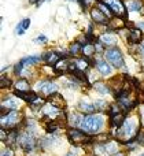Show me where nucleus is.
I'll return each instance as SVG.
<instances>
[{
    "instance_id": "nucleus-1",
    "label": "nucleus",
    "mask_w": 144,
    "mask_h": 156,
    "mask_svg": "<svg viewBox=\"0 0 144 156\" xmlns=\"http://www.w3.org/2000/svg\"><path fill=\"white\" fill-rule=\"evenodd\" d=\"M140 132V121L139 116L131 115L128 118H125L124 123L120 126L117 132V138L122 143H129L137 136V133Z\"/></svg>"
},
{
    "instance_id": "nucleus-2",
    "label": "nucleus",
    "mask_w": 144,
    "mask_h": 156,
    "mask_svg": "<svg viewBox=\"0 0 144 156\" xmlns=\"http://www.w3.org/2000/svg\"><path fill=\"white\" fill-rule=\"evenodd\" d=\"M103 116L102 115H87L84 118V122H82L81 127L84 132H87L88 134H98L100 132V129L103 127Z\"/></svg>"
},
{
    "instance_id": "nucleus-3",
    "label": "nucleus",
    "mask_w": 144,
    "mask_h": 156,
    "mask_svg": "<svg viewBox=\"0 0 144 156\" xmlns=\"http://www.w3.org/2000/svg\"><path fill=\"white\" fill-rule=\"evenodd\" d=\"M106 59L110 62V65H113L114 67L121 69L124 67V56L122 52L118 47H111V48L107 49L106 52Z\"/></svg>"
},
{
    "instance_id": "nucleus-4",
    "label": "nucleus",
    "mask_w": 144,
    "mask_h": 156,
    "mask_svg": "<svg viewBox=\"0 0 144 156\" xmlns=\"http://www.w3.org/2000/svg\"><path fill=\"white\" fill-rule=\"evenodd\" d=\"M67 137H69V140H70V143L74 144V145H82V144H88L91 141L89 136H87L85 133L77 130L76 127H74V129H69Z\"/></svg>"
},
{
    "instance_id": "nucleus-5",
    "label": "nucleus",
    "mask_w": 144,
    "mask_h": 156,
    "mask_svg": "<svg viewBox=\"0 0 144 156\" xmlns=\"http://www.w3.org/2000/svg\"><path fill=\"white\" fill-rule=\"evenodd\" d=\"M22 115L18 111L11 110L8 114L2 115V127H15L21 123Z\"/></svg>"
},
{
    "instance_id": "nucleus-6",
    "label": "nucleus",
    "mask_w": 144,
    "mask_h": 156,
    "mask_svg": "<svg viewBox=\"0 0 144 156\" xmlns=\"http://www.w3.org/2000/svg\"><path fill=\"white\" fill-rule=\"evenodd\" d=\"M104 4L113 11L115 16H120V18H126L128 14H126V8L124 5V3L121 0H103Z\"/></svg>"
},
{
    "instance_id": "nucleus-7",
    "label": "nucleus",
    "mask_w": 144,
    "mask_h": 156,
    "mask_svg": "<svg viewBox=\"0 0 144 156\" xmlns=\"http://www.w3.org/2000/svg\"><path fill=\"white\" fill-rule=\"evenodd\" d=\"M18 141H19L21 147L25 149V151H32V149L36 147V138L30 132L22 133V134L19 136Z\"/></svg>"
},
{
    "instance_id": "nucleus-8",
    "label": "nucleus",
    "mask_w": 144,
    "mask_h": 156,
    "mask_svg": "<svg viewBox=\"0 0 144 156\" xmlns=\"http://www.w3.org/2000/svg\"><path fill=\"white\" fill-rule=\"evenodd\" d=\"M34 89L36 90H41L45 96H51V94L56 93L58 85L54 82H51V81H41V82L37 83V85H34Z\"/></svg>"
},
{
    "instance_id": "nucleus-9",
    "label": "nucleus",
    "mask_w": 144,
    "mask_h": 156,
    "mask_svg": "<svg viewBox=\"0 0 144 156\" xmlns=\"http://www.w3.org/2000/svg\"><path fill=\"white\" fill-rule=\"evenodd\" d=\"M43 112H44V115H45L48 119H55V118H58V116H62L63 115V112L60 111V108L55 107V105L49 104V103L43 107Z\"/></svg>"
},
{
    "instance_id": "nucleus-10",
    "label": "nucleus",
    "mask_w": 144,
    "mask_h": 156,
    "mask_svg": "<svg viewBox=\"0 0 144 156\" xmlns=\"http://www.w3.org/2000/svg\"><path fill=\"white\" fill-rule=\"evenodd\" d=\"M128 37L132 44H139V43H142V40H143V32L139 27H132V29L129 30Z\"/></svg>"
},
{
    "instance_id": "nucleus-11",
    "label": "nucleus",
    "mask_w": 144,
    "mask_h": 156,
    "mask_svg": "<svg viewBox=\"0 0 144 156\" xmlns=\"http://www.w3.org/2000/svg\"><path fill=\"white\" fill-rule=\"evenodd\" d=\"M91 16H92V19L95 22H98V23L107 25V22H109V18H107L103 12H100L99 8H92V10H91Z\"/></svg>"
},
{
    "instance_id": "nucleus-12",
    "label": "nucleus",
    "mask_w": 144,
    "mask_h": 156,
    "mask_svg": "<svg viewBox=\"0 0 144 156\" xmlns=\"http://www.w3.org/2000/svg\"><path fill=\"white\" fill-rule=\"evenodd\" d=\"M48 103L49 104H52V105H55V107H58V108H65L66 107V101L63 100V97L60 96L59 93H54V94H51V96H48Z\"/></svg>"
},
{
    "instance_id": "nucleus-13",
    "label": "nucleus",
    "mask_w": 144,
    "mask_h": 156,
    "mask_svg": "<svg viewBox=\"0 0 144 156\" xmlns=\"http://www.w3.org/2000/svg\"><path fill=\"white\" fill-rule=\"evenodd\" d=\"M78 108H80V111H82V112H85V114H92L96 111L95 103H91V101H88V100H81L78 104Z\"/></svg>"
},
{
    "instance_id": "nucleus-14",
    "label": "nucleus",
    "mask_w": 144,
    "mask_h": 156,
    "mask_svg": "<svg viewBox=\"0 0 144 156\" xmlns=\"http://www.w3.org/2000/svg\"><path fill=\"white\" fill-rule=\"evenodd\" d=\"M67 122H69V123H70L73 127L81 126L82 122H84V116H82L80 112L70 114V115H69V118H67Z\"/></svg>"
},
{
    "instance_id": "nucleus-15",
    "label": "nucleus",
    "mask_w": 144,
    "mask_h": 156,
    "mask_svg": "<svg viewBox=\"0 0 144 156\" xmlns=\"http://www.w3.org/2000/svg\"><path fill=\"white\" fill-rule=\"evenodd\" d=\"M70 60L67 58H60L59 62L55 65V69H56L58 73H65V71H69V67H70Z\"/></svg>"
},
{
    "instance_id": "nucleus-16",
    "label": "nucleus",
    "mask_w": 144,
    "mask_h": 156,
    "mask_svg": "<svg viewBox=\"0 0 144 156\" xmlns=\"http://www.w3.org/2000/svg\"><path fill=\"white\" fill-rule=\"evenodd\" d=\"M96 69H98V71L102 76H109V74H111V67H110V65H107L104 60H98V62H96Z\"/></svg>"
},
{
    "instance_id": "nucleus-17",
    "label": "nucleus",
    "mask_w": 144,
    "mask_h": 156,
    "mask_svg": "<svg viewBox=\"0 0 144 156\" xmlns=\"http://www.w3.org/2000/svg\"><path fill=\"white\" fill-rule=\"evenodd\" d=\"M15 94L18 97H21L22 100H25L26 103H29V104L37 99V96H36L34 92H15Z\"/></svg>"
},
{
    "instance_id": "nucleus-18",
    "label": "nucleus",
    "mask_w": 144,
    "mask_h": 156,
    "mask_svg": "<svg viewBox=\"0 0 144 156\" xmlns=\"http://www.w3.org/2000/svg\"><path fill=\"white\" fill-rule=\"evenodd\" d=\"M43 59L47 62V65H51V66L54 65V66H55L58 62H59L60 56L56 54V52H52V51H51V52H47V54L44 55V58H43Z\"/></svg>"
},
{
    "instance_id": "nucleus-19",
    "label": "nucleus",
    "mask_w": 144,
    "mask_h": 156,
    "mask_svg": "<svg viewBox=\"0 0 144 156\" xmlns=\"http://www.w3.org/2000/svg\"><path fill=\"white\" fill-rule=\"evenodd\" d=\"M15 88V92H30V85L26 80H19L15 82L14 85Z\"/></svg>"
},
{
    "instance_id": "nucleus-20",
    "label": "nucleus",
    "mask_w": 144,
    "mask_h": 156,
    "mask_svg": "<svg viewBox=\"0 0 144 156\" xmlns=\"http://www.w3.org/2000/svg\"><path fill=\"white\" fill-rule=\"evenodd\" d=\"M124 121H125V114L124 112H117L111 115V122L114 127H120L124 123Z\"/></svg>"
},
{
    "instance_id": "nucleus-21",
    "label": "nucleus",
    "mask_w": 144,
    "mask_h": 156,
    "mask_svg": "<svg viewBox=\"0 0 144 156\" xmlns=\"http://www.w3.org/2000/svg\"><path fill=\"white\" fill-rule=\"evenodd\" d=\"M100 41L104 45H115V37L113 33H103L100 36Z\"/></svg>"
},
{
    "instance_id": "nucleus-22",
    "label": "nucleus",
    "mask_w": 144,
    "mask_h": 156,
    "mask_svg": "<svg viewBox=\"0 0 144 156\" xmlns=\"http://www.w3.org/2000/svg\"><path fill=\"white\" fill-rule=\"evenodd\" d=\"M18 133H16V130H13V132H10L8 133V136H7V138H5V144H7V147L8 148H11L13 145H15V143H16V140H18Z\"/></svg>"
},
{
    "instance_id": "nucleus-23",
    "label": "nucleus",
    "mask_w": 144,
    "mask_h": 156,
    "mask_svg": "<svg viewBox=\"0 0 144 156\" xmlns=\"http://www.w3.org/2000/svg\"><path fill=\"white\" fill-rule=\"evenodd\" d=\"M126 7H128V10L131 12H133V11H140L143 5H142V2H139V0H128Z\"/></svg>"
},
{
    "instance_id": "nucleus-24",
    "label": "nucleus",
    "mask_w": 144,
    "mask_h": 156,
    "mask_svg": "<svg viewBox=\"0 0 144 156\" xmlns=\"http://www.w3.org/2000/svg\"><path fill=\"white\" fill-rule=\"evenodd\" d=\"M76 66L77 70L80 71H85L88 67H89V63H88V59H84V58H80V59H76Z\"/></svg>"
},
{
    "instance_id": "nucleus-25",
    "label": "nucleus",
    "mask_w": 144,
    "mask_h": 156,
    "mask_svg": "<svg viewBox=\"0 0 144 156\" xmlns=\"http://www.w3.org/2000/svg\"><path fill=\"white\" fill-rule=\"evenodd\" d=\"M93 52H95V45H93V44L87 43V44H84V45H82V54H84L87 58L92 56Z\"/></svg>"
},
{
    "instance_id": "nucleus-26",
    "label": "nucleus",
    "mask_w": 144,
    "mask_h": 156,
    "mask_svg": "<svg viewBox=\"0 0 144 156\" xmlns=\"http://www.w3.org/2000/svg\"><path fill=\"white\" fill-rule=\"evenodd\" d=\"M81 51H82L81 44L74 43V44H71V45H70V49H69V54H70L71 56H78L80 52H81Z\"/></svg>"
},
{
    "instance_id": "nucleus-27",
    "label": "nucleus",
    "mask_w": 144,
    "mask_h": 156,
    "mask_svg": "<svg viewBox=\"0 0 144 156\" xmlns=\"http://www.w3.org/2000/svg\"><path fill=\"white\" fill-rule=\"evenodd\" d=\"M2 107L7 108V110H14V108L18 107V103H16L14 99H5V100H3Z\"/></svg>"
},
{
    "instance_id": "nucleus-28",
    "label": "nucleus",
    "mask_w": 144,
    "mask_h": 156,
    "mask_svg": "<svg viewBox=\"0 0 144 156\" xmlns=\"http://www.w3.org/2000/svg\"><path fill=\"white\" fill-rule=\"evenodd\" d=\"M29 23H30V19L29 18H26V19H23V21L21 22V23L18 25V27H16V32H18V34H23V32L29 27Z\"/></svg>"
},
{
    "instance_id": "nucleus-29",
    "label": "nucleus",
    "mask_w": 144,
    "mask_h": 156,
    "mask_svg": "<svg viewBox=\"0 0 144 156\" xmlns=\"http://www.w3.org/2000/svg\"><path fill=\"white\" fill-rule=\"evenodd\" d=\"M93 88H95L99 93H103V94H106V93H109V92H110L109 88H107L104 83H102V82H95V83H93Z\"/></svg>"
},
{
    "instance_id": "nucleus-30",
    "label": "nucleus",
    "mask_w": 144,
    "mask_h": 156,
    "mask_svg": "<svg viewBox=\"0 0 144 156\" xmlns=\"http://www.w3.org/2000/svg\"><path fill=\"white\" fill-rule=\"evenodd\" d=\"M30 107H32L33 110H38V108L44 107V100L40 99V97H37V99H36L33 103H30Z\"/></svg>"
},
{
    "instance_id": "nucleus-31",
    "label": "nucleus",
    "mask_w": 144,
    "mask_h": 156,
    "mask_svg": "<svg viewBox=\"0 0 144 156\" xmlns=\"http://www.w3.org/2000/svg\"><path fill=\"white\" fill-rule=\"evenodd\" d=\"M99 10L103 11V14L107 16V18H111V12H110V8L107 7V5L104 4V3H103V4H102V3L99 4Z\"/></svg>"
},
{
    "instance_id": "nucleus-32",
    "label": "nucleus",
    "mask_w": 144,
    "mask_h": 156,
    "mask_svg": "<svg viewBox=\"0 0 144 156\" xmlns=\"http://www.w3.org/2000/svg\"><path fill=\"white\" fill-rule=\"evenodd\" d=\"M136 141H137V144H140V145L144 147V129H140V132L137 133Z\"/></svg>"
},
{
    "instance_id": "nucleus-33",
    "label": "nucleus",
    "mask_w": 144,
    "mask_h": 156,
    "mask_svg": "<svg viewBox=\"0 0 144 156\" xmlns=\"http://www.w3.org/2000/svg\"><path fill=\"white\" fill-rule=\"evenodd\" d=\"M11 85V81L8 80L7 77H2V81H0V86L2 88H8Z\"/></svg>"
},
{
    "instance_id": "nucleus-34",
    "label": "nucleus",
    "mask_w": 144,
    "mask_h": 156,
    "mask_svg": "<svg viewBox=\"0 0 144 156\" xmlns=\"http://www.w3.org/2000/svg\"><path fill=\"white\" fill-rule=\"evenodd\" d=\"M2 156H14V152L11 148H5L4 151H2Z\"/></svg>"
},
{
    "instance_id": "nucleus-35",
    "label": "nucleus",
    "mask_w": 144,
    "mask_h": 156,
    "mask_svg": "<svg viewBox=\"0 0 144 156\" xmlns=\"http://www.w3.org/2000/svg\"><path fill=\"white\" fill-rule=\"evenodd\" d=\"M44 41H47L45 36H40L38 38H34V43H44Z\"/></svg>"
},
{
    "instance_id": "nucleus-36",
    "label": "nucleus",
    "mask_w": 144,
    "mask_h": 156,
    "mask_svg": "<svg viewBox=\"0 0 144 156\" xmlns=\"http://www.w3.org/2000/svg\"><path fill=\"white\" fill-rule=\"evenodd\" d=\"M95 51L96 52H102V51H103V45H102V44H99V43H96L95 44Z\"/></svg>"
},
{
    "instance_id": "nucleus-37",
    "label": "nucleus",
    "mask_w": 144,
    "mask_h": 156,
    "mask_svg": "<svg viewBox=\"0 0 144 156\" xmlns=\"http://www.w3.org/2000/svg\"><path fill=\"white\" fill-rule=\"evenodd\" d=\"M137 27H139L142 32H144V21L143 22H139V25H137Z\"/></svg>"
},
{
    "instance_id": "nucleus-38",
    "label": "nucleus",
    "mask_w": 144,
    "mask_h": 156,
    "mask_svg": "<svg viewBox=\"0 0 144 156\" xmlns=\"http://www.w3.org/2000/svg\"><path fill=\"white\" fill-rule=\"evenodd\" d=\"M113 156H124V154H121V152H117V154H114Z\"/></svg>"
},
{
    "instance_id": "nucleus-39",
    "label": "nucleus",
    "mask_w": 144,
    "mask_h": 156,
    "mask_svg": "<svg viewBox=\"0 0 144 156\" xmlns=\"http://www.w3.org/2000/svg\"><path fill=\"white\" fill-rule=\"evenodd\" d=\"M66 156H76V154H74V152H69V154L66 155Z\"/></svg>"
},
{
    "instance_id": "nucleus-40",
    "label": "nucleus",
    "mask_w": 144,
    "mask_h": 156,
    "mask_svg": "<svg viewBox=\"0 0 144 156\" xmlns=\"http://www.w3.org/2000/svg\"><path fill=\"white\" fill-rule=\"evenodd\" d=\"M43 2H44V0H37V5H40Z\"/></svg>"
},
{
    "instance_id": "nucleus-41",
    "label": "nucleus",
    "mask_w": 144,
    "mask_h": 156,
    "mask_svg": "<svg viewBox=\"0 0 144 156\" xmlns=\"http://www.w3.org/2000/svg\"><path fill=\"white\" fill-rule=\"evenodd\" d=\"M36 2H37V0H29V3H32V4L33 3H36Z\"/></svg>"
},
{
    "instance_id": "nucleus-42",
    "label": "nucleus",
    "mask_w": 144,
    "mask_h": 156,
    "mask_svg": "<svg viewBox=\"0 0 144 156\" xmlns=\"http://www.w3.org/2000/svg\"><path fill=\"white\" fill-rule=\"evenodd\" d=\"M142 51H143V54H144V44L142 45Z\"/></svg>"
},
{
    "instance_id": "nucleus-43",
    "label": "nucleus",
    "mask_w": 144,
    "mask_h": 156,
    "mask_svg": "<svg viewBox=\"0 0 144 156\" xmlns=\"http://www.w3.org/2000/svg\"><path fill=\"white\" fill-rule=\"evenodd\" d=\"M143 92H144V89H143Z\"/></svg>"
},
{
    "instance_id": "nucleus-44",
    "label": "nucleus",
    "mask_w": 144,
    "mask_h": 156,
    "mask_svg": "<svg viewBox=\"0 0 144 156\" xmlns=\"http://www.w3.org/2000/svg\"><path fill=\"white\" fill-rule=\"evenodd\" d=\"M143 156H144V155H143Z\"/></svg>"
}]
</instances>
